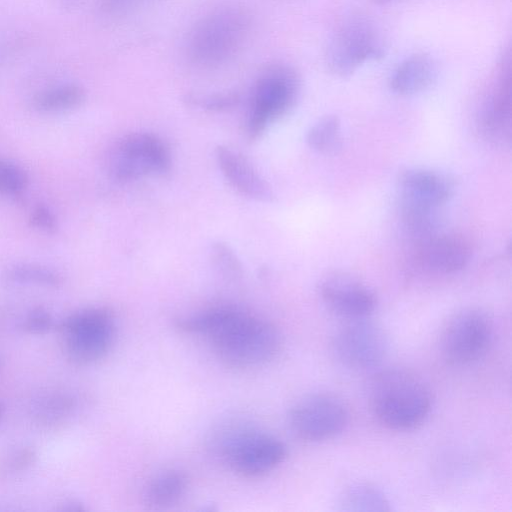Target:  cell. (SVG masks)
I'll use <instances>...</instances> for the list:
<instances>
[{"instance_id": "cell-33", "label": "cell", "mask_w": 512, "mask_h": 512, "mask_svg": "<svg viewBox=\"0 0 512 512\" xmlns=\"http://www.w3.org/2000/svg\"><path fill=\"white\" fill-rule=\"evenodd\" d=\"M4 412H5V406H4L3 402L0 401V420L4 415Z\"/></svg>"}, {"instance_id": "cell-28", "label": "cell", "mask_w": 512, "mask_h": 512, "mask_svg": "<svg viewBox=\"0 0 512 512\" xmlns=\"http://www.w3.org/2000/svg\"><path fill=\"white\" fill-rule=\"evenodd\" d=\"M190 102L205 109L223 110L234 106L238 102V97L236 95L196 96Z\"/></svg>"}, {"instance_id": "cell-3", "label": "cell", "mask_w": 512, "mask_h": 512, "mask_svg": "<svg viewBox=\"0 0 512 512\" xmlns=\"http://www.w3.org/2000/svg\"><path fill=\"white\" fill-rule=\"evenodd\" d=\"M249 32L247 16L221 9L202 18L187 40L189 61L199 68H216L229 62L242 48Z\"/></svg>"}, {"instance_id": "cell-18", "label": "cell", "mask_w": 512, "mask_h": 512, "mask_svg": "<svg viewBox=\"0 0 512 512\" xmlns=\"http://www.w3.org/2000/svg\"><path fill=\"white\" fill-rule=\"evenodd\" d=\"M86 99L83 87L66 82L46 87L34 94L31 100L34 110L45 114L72 111L80 107Z\"/></svg>"}, {"instance_id": "cell-32", "label": "cell", "mask_w": 512, "mask_h": 512, "mask_svg": "<svg viewBox=\"0 0 512 512\" xmlns=\"http://www.w3.org/2000/svg\"><path fill=\"white\" fill-rule=\"evenodd\" d=\"M393 1H395V0H373L374 3L379 4V5H385V4L391 3Z\"/></svg>"}, {"instance_id": "cell-20", "label": "cell", "mask_w": 512, "mask_h": 512, "mask_svg": "<svg viewBox=\"0 0 512 512\" xmlns=\"http://www.w3.org/2000/svg\"><path fill=\"white\" fill-rule=\"evenodd\" d=\"M342 511H390L391 502L377 486L357 483L349 486L339 500Z\"/></svg>"}, {"instance_id": "cell-26", "label": "cell", "mask_w": 512, "mask_h": 512, "mask_svg": "<svg viewBox=\"0 0 512 512\" xmlns=\"http://www.w3.org/2000/svg\"><path fill=\"white\" fill-rule=\"evenodd\" d=\"M21 327L30 334H44L53 327V318L45 309L35 308L25 317Z\"/></svg>"}, {"instance_id": "cell-1", "label": "cell", "mask_w": 512, "mask_h": 512, "mask_svg": "<svg viewBox=\"0 0 512 512\" xmlns=\"http://www.w3.org/2000/svg\"><path fill=\"white\" fill-rule=\"evenodd\" d=\"M181 330L205 336L227 366H261L279 353L282 338L270 322L232 306L209 308L180 319Z\"/></svg>"}, {"instance_id": "cell-10", "label": "cell", "mask_w": 512, "mask_h": 512, "mask_svg": "<svg viewBox=\"0 0 512 512\" xmlns=\"http://www.w3.org/2000/svg\"><path fill=\"white\" fill-rule=\"evenodd\" d=\"M348 421L346 405L337 396L327 393L306 396L289 413L293 433L307 442H321L337 436Z\"/></svg>"}, {"instance_id": "cell-24", "label": "cell", "mask_w": 512, "mask_h": 512, "mask_svg": "<svg viewBox=\"0 0 512 512\" xmlns=\"http://www.w3.org/2000/svg\"><path fill=\"white\" fill-rule=\"evenodd\" d=\"M73 407V399L65 394L48 395L36 405V416L41 422L55 423L68 415Z\"/></svg>"}, {"instance_id": "cell-4", "label": "cell", "mask_w": 512, "mask_h": 512, "mask_svg": "<svg viewBox=\"0 0 512 512\" xmlns=\"http://www.w3.org/2000/svg\"><path fill=\"white\" fill-rule=\"evenodd\" d=\"M378 26L366 15L350 13L336 25L326 48V64L339 77L352 75L361 65L385 55Z\"/></svg>"}, {"instance_id": "cell-14", "label": "cell", "mask_w": 512, "mask_h": 512, "mask_svg": "<svg viewBox=\"0 0 512 512\" xmlns=\"http://www.w3.org/2000/svg\"><path fill=\"white\" fill-rule=\"evenodd\" d=\"M402 202L437 209L452 196L454 185L444 174L424 168H408L399 175Z\"/></svg>"}, {"instance_id": "cell-8", "label": "cell", "mask_w": 512, "mask_h": 512, "mask_svg": "<svg viewBox=\"0 0 512 512\" xmlns=\"http://www.w3.org/2000/svg\"><path fill=\"white\" fill-rule=\"evenodd\" d=\"M493 340V323L480 309H464L445 325L440 350L447 363L466 366L477 362L489 350Z\"/></svg>"}, {"instance_id": "cell-17", "label": "cell", "mask_w": 512, "mask_h": 512, "mask_svg": "<svg viewBox=\"0 0 512 512\" xmlns=\"http://www.w3.org/2000/svg\"><path fill=\"white\" fill-rule=\"evenodd\" d=\"M437 75L435 60L426 53H416L396 66L389 79V87L398 95H414L431 87Z\"/></svg>"}, {"instance_id": "cell-11", "label": "cell", "mask_w": 512, "mask_h": 512, "mask_svg": "<svg viewBox=\"0 0 512 512\" xmlns=\"http://www.w3.org/2000/svg\"><path fill=\"white\" fill-rule=\"evenodd\" d=\"M333 352L344 366L365 370L379 365L389 349L388 336L381 326L367 318L349 320L332 341Z\"/></svg>"}, {"instance_id": "cell-29", "label": "cell", "mask_w": 512, "mask_h": 512, "mask_svg": "<svg viewBox=\"0 0 512 512\" xmlns=\"http://www.w3.org/2000/svg\"><path fill=\"white\" fill-rule=\"evenodd\" d=\"M142 0H100L101 10L111 16H120L135 8Z\"/></svg>"}, {"instance_id": "cell-2", "label": "cell", "mask_w": 512, "mask_h": 512, "mask_svg": "<svg viewBox=\"0 0 512 512\" xmlns=\"http://www.w3.org/2000/svg\"><path fill=\"white\" fill-rule=\"evenodd\" d=\"M368 402L382 426L407 431L426 421L432 410L433 397L421 378L410 371L393 368L382 370L371 378Z\"/></svg>"}, {"instance_id": "cell-34", "label": "cell", "mask_w": 512, "mask_h": 512, "mask_svg": "<svg viewBox=\"0 0 512 512\" xmlns=\"http://www.w3.org/2000/svg\"><path fill=\"white\" fill-rule=\"evenodd\" d=\"M65 5H73L78 0H60Z\"/></svg>"}, {"instance_id": "cell-12", "label": "cell", "mask_w": 512, "mask_h": 512, "mask_svg": "<svg viewBox=\"0 0 512 512\" xmlns=\"http://www.w3.org/2000/svg\"><path fill=\"white\" fill-rule=\"evenodd\" d=\"M319 292L324 304L347 320L367 318L377 306L374 291L358 278L344 272L324 277Z\"/></svg>"}, {"instance_id": "cell-19", "label": "cell", "mask_w": 512, "mask_h": 512, "mask_svg": "<svg viewBox=\"0 0 512 512\" xmlns=\"http://www.w3.org/2000/svg\"><path fill=\"white\" fill-rule=\"evenodd\" d=\"M188 477L179 470H168L155 476L146 486L144 499L153 508H167L178 503L188 489Z\"/></svg>"}, {"instance_id": "cell-23", "label": "cell", "mask_w": 512, "mask_h": 512, "mask_svg": "<svg viewBox=\"0 0 512 512\" xmlns=\"http://www.w3.org/2000/svg\"><path fill=\"white\" fill-rule=\"evenodd\" d=\"M29 178L18 164L0 159V196L18 197L27 189Z\"/></svg>"}, {"instance_id": "cell-16", "label": "cell", "mask_w": 512, "mask_h": 512, "mask_svg": "<svg viewBox=\"0 0 512 512\" xmlns=\"http://www.w3.org/2000/svg\"><path fill=\"white\" fill-rule=\"evenodd\" d=\"M418 258L422 265L437 273L450 274L469 263L472 248L469 241L457 234H434L419 242Z\"/></svg>"}, {"instance_id": "cell-30", "label": "cell", "mask_w": 512, "mask_h": 512, "mask_svg": "<svg viewBox=\"0 0 512 512\" xmlns=\"http://www.w3.org/2000/svg\"><path fill=\"white\" fill-rule=\"evenodd\" d=\"M35 459V453L31 449H23L15 453L8 461L7 469L11 472L23 470L30 466Z\"/></svg>"}, {"instance_id": "cell-13", "label": "cell", "mask_w": 512, "mask_h": 512, "mask_svg": "<svg viewBox=\"0 0 512 512\" xmlns=\"http://www.w3.org/2000/svg\"><path fill=\"white\" fill-rule=\"evenodd\" d=\"M482 133L490 140L503 142L510 138L511 128V53L500 58L492 87L479 114Z\"/></svg>"}, {"instance_id": "cell-25", "label": "cell", "mask_w": 512, "mask_h": 512, "mask_svg": "<svg viewBox=\"0 0 512 512\" xmlns=\"http://www.w3.org/2000/svg\"><path fill=\"white\" fill-rule=\"evenodd\" d=\"M212 263L221 272L228 276L237 277L242 274V265L229 245L223 242H215L210 250Z\"/></svg>"}, {"instance_id": "cell-22", "label": "cell", "mask_w": 512, "mask_h": 512, "mask_svg": "<svg viewBox=\"0 0 512 512\" xmlns=\"http://www.w3.org/2000/svg\"><path fill=\"white\" fill-rule=\"evenodd\" d=\"M306 141L313 150L331 154L341 148V123L336 115H327L319 119L308 130Z\"/></svg>"}, {"instance_id": "cell-21", "label": "cell", "mask_w": 512, "mask_h": 512, "mask_svg": "<svg viewBox=\"0 0 512 512\" xmlns=\"http://www.w3.org/2000/svg\"><path fill=\"white\" fill-rule=\"evenodd\" d=\"M5 282L14 285H36L57 288L62 285V275L56 270L35 263L9 266L2 274Z\"/></svg>"}, {"instance_id": "cell-27", "label": "cell", "mask_w": 512, "mask_h": 512, "mask_svg": "<svg viewBox=\"0 0 512 512\" xmlns=\"http://www.w3.org/2000/svg\"><path fill=\"white\" fill-rule=\"evenodd\" d=\"M33 227L46 233H54L58 228V220L53 211L45 205L35 206L29 216Z\"/></svg>"}, {"instance_id": "cell-6", "label": "cell", "mask_w": 512, "mask_h": 512, "mask_svg": "<svg viewBox=\"0 0 512 512\" xmlns=\"http://www.w3.org/2000/svg\"><path fill=\"white\" fill-rule=\"evenodd\" d=\"M115 319L104 307H90L67 316L60 324L63 352L76 365H89L106 356L115 338Z\"/></svg>"}, {"instance_id": "cell-31", "label": "cell", "mask_w": 512, "mask_h": 512, "mask_svg": "<svg viewBox=\"0 0 512 512\" xmlns=\"http://www.w3.org/2000/svg\"><path fill=\"white\" fill-rule=\"evenodd\" d=\"M62 511H83L85 510V508L81 505V503L79 502H76V501H70V502H67L65 503L62 508H61Z\"/></svg>"}, {"instance_id": "cell-9", "label": "cell", "mask_w": 512, "mask_h": 512, "mask_svg": "<svg viewBox=\"0 0 512 512\" xmlns=\"http://www.w3.org/2000/svg\"><path fill=\"white\" fill-rule=\"evenodd\" d=\"M299 91L296 74L287 67H275L256 83L247 123L249 139H257L270 122L287 112Z\"/></svg>"}, {"instance_id": "cell-5", "label": "cell", "mask_w": 512, "mask_h": 512, "mask_svg": "<svg viewBox=\"0 0 512 512\" xmlns=\"http://www.w3.org/2000/svg\"><path fill=\"white\" fill-rule=\"evenodd\" d=\"M222 460L236 473L259 477L278 467L287 456L278 438L250 427H230L215 440Z\"/></svg>"}, {"instance_id": "cell-7", "label": "cell", "mask_w": 512, "mask_h": 512, "mask_svg": "<svg viewBox=\"0 0 512 512\" xmlns=\"http://www.w3.org/2000/svg\"><path fill=\"white\" fill-rule=\"evenodd\" d=\"M171 153L158 136L135 132L118 139L107 156V169L117 181L128 182L171 168Z\"/></svg>"}, {"instance_id": "cell-15", "label": "cell", "mask_w": 512, "mask_h": 512, "mask_svg": "<svg viewBox=\"0 0 512 512\" xmlns=\"http://www.w3.org/2000/svg\"><path fill=\"white\" fill-rule=\"evenodd\" d=\"M215 158L226 180L240 194L259 202L273 201L272 187L243 155L219 145Z\"/></svg>"}]
</instances>
